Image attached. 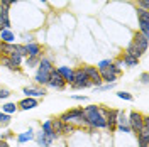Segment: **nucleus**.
<instances>
[{
  "label": "nucleus",
  "mask_w": 149,
  "mask_h": 147,
  "mask_svg": "<svg viewBox=\"0 0 149 147\" xmlns=\"http://www.w3.org/2000/svg\"><path fill=\"white\" fill-rule=\"evenodd\" d=\"M9 58L12 59V63H15L17 66H20V63H22V56L19 54L17 51H15V53H12V54H10Z\"/></svg>",
  "instance_id": "473e14b6"
},
{
  "label": "nucleus",
  "mask_w": 149,
  "mask_h": 147,
  "mask_svg": "<svg viewBox=\"0 0 149 147\" xmlns=\"http://www.w3.org/2000/svg\"><path fill=\"white\" fill-rule=\"evenodd\" d=\"M136 3H137V9L149 10V0H136Z\"/></svg>",
  "instance_id": "c9c22d12"
},
{
  "label": "nucleus",
  "mask_w": 149,
  "mask_h": 147,
  "mask_svg": "<svg viewBox=\"0 0 149 147\" xmlns=\"http://www.w3.org/2000/svg\"><path fill=\"white\" fill-rule=\"evenodd\" d=\"M19 108H17V105H15V103H5V105H3V107H2V112H3V113H7V115H12V113H15V112H17Z\"/></svg>",
  "instance_id": "a878e982"
},
{
  "label": "nucleus",
  "mask_w": 149,
  "mask_h": 147,
  "mask_svg": "<svg viewBox=\"0 0 149 147\" xmlns=\"http://www.w3.org/2000/svg\"><path fill=\"white\" fill-rule=\"evenodd\" d=\"M41 130H42V134L46 135L47 140H51V142H53V140H56V139H58L54 129H53V122H51V120H46V122L41 125Z\"/></svg>",
  "instance_id": "f8f14e48"
},
{
  "label": "nucleus",
  "mask_w": 149,
  "mask_h": 147,
  "mask_svg": "<svg viewBox=\"0 0 149 147\" xmlns=\"http://www.w3.org/2000/svg\"><path fill=\"white\" fill-rule=\"evenodd\" d=\"M70 86L74 88V90H83V88H90V86H92L90 78H88L83 71V66L73 69V83H71Z\"/></svg>",
  "instance_id": "7ed1b4c3"
},
{
  "label": "nucleus",
  "mask_w": 149,
  "mask_h": 147,
  "mask_svg": "<svg viewBox=\"0 0 149 147\" xmlns=\"http://www.w3.org/2000/svg\"><path fill=\"white\" fill-rule=\"evenodd\" d=\"M10 137H12V132H9V130L3 132V134H0V139H2V140H7V139H10Z\"/></svg>",
  "instance_id": "ea45409f"
},
{
  "label": "nucleus",
  "mask_w": 149,
  "mask_h": 147,
  "mask_svg": "<svg viewBox=\"0 0 149 147\" xmlns=\"http://www.w3.org/2000/svg\"><path fill=\"white\" fill-rule=\"evenodd\" d=\"M47 86H51V88H54V90H65L66 81L61 78V74L58 73V69H56V68L49 73V81H47Z\"/></svg>",
  "instance_id": "6e6552de"
},
{
  "label": "nucleus",
  "mask_w": 149,
  "mask_h": 147,
  "mask_svg": "<svg viewBox=\"0 0 149 147\" xmlns=\"http://www.w3.org/2000/svg\"><path fill=\"white\" fill-rule=\"evenodd\" d=\"M26 49H27V56H32V58H42V46L39 42H27L26 44Z\"/></svg>",
  "instance_id": "9b49d317"
},
{
  "label": "nucleus",
  "mask_w": 149,
  "mask_h": 147,
  "mask_svg": "<svg viewBox=\"0 0 149 147\" xmlns=\"http://www.w3.org/2000/svg\"><path fill=\"white\" fill-rule=\"evenodd\" d=\"M3 31V22H2V19H0V32Z\"/></svg>",
  "instance_id": "37998d69"
},
{
  "label": "nucleus",
  "mask_w": 149,
  "mask_h": 147,
  "mask_svg": "<svg viewBox=\"0 0 149 147\" xmlns=\"http://www.w3.org/2000/svg\"><path fill=\"white\" fill-rule=\"evenodd\" d=\"M39 61H41V58H32V56H27L26 58V66L27 68H36L39 64Z\"/></svg>",
  "instance_id": "cd10ccee"
},
{
  "label": "nucleus",
  "mask_w": 149,
  "mask_h": 147,
  "mask_svg": "<svg viewBox=\"0 0 149 147\" xmlns=\"http://www.w3.org/2000/svg\"><path fill=\"white\" fill-rule=\"evenodd\" d=\"M9 123H10V115L3 113V112H0V125H2V127H7Z\"/></svg>",
  "instance_id": "7c9ffc66"
},
{
  "label": "nucleus",
  "mask_w": 149,
  "mask_h": 147,
  "mask_svg": "<svg viewBox=\"0 0 149 147\" xmlns=\"http://www.w3.org/2000/svg\"><path fill=\"white\" fill-rule=\"evenodd\" d=\"M22 93L26 95V96H31V98H39V96H46V90L44 88H32V86H26L24 90H22Z\"/></svg>",
  "instance_id": "4468645a"
},
{
  "label": "nucleus",
  "mask_w": 149,
  "mask_h": 147,
  "mask_svg": "<svg viewBox=\"0 0 149 147\" xmlns=\"http://www.w3.org/2000/svg\"><path fill=\"white\" fill-rule=\"evenodd\" d=\"M120 73H122L120 68L113 66V63H112L107 69L100 71V76H102V81H105V83H115L117 81V78L120 76Z\"/></svg>",
  "instance_id": "39448f33"
},
{
  "label": "nucleus",
  "mask_w": 149,
  "mask_h": 147,
  "mask_svg": "<svg viewBox=\"0 0 149 147\" xmlns=\"http://www.w3.org/2000/svg\"><path fill=\"white\" fill-rule=\"evenodd\" d=\"M56 69H58V73L61 74V78L66 81V85L73 83V68H70V66H59Z\"/></svg>",
  "instance_id": "2eb2a0df"
},
{
  "label": "nucleus",
  "mask_w": 149,
  "mask_h": 147,
  "mask_svg": "<svg viewBox=\"0 0 149 147\" xmlns=\"http://www.w3.org/2000/svg\"><path fill=\"white\" fill-rule=\"evenodd\" d=\"M34 80H36V83L39 85V86H44V85H47V81H49V73H44V71L37 69Z\"/></svg>",
  "instance_id": "6ab92c4d"
},
{
  "label": "nucleus",
  "mask_w": 149,
  "mask_h": 147,
  "mask_svg": "<svg viewBox=\"0 0 149 147\" xmlns=\"http://www.w3.org/2000/svg\"><path fill=\"white\" fill-rule=\"evenodd\" d=\"M34 139L37 140V144H39L41 147H49L51 144H53L51 140H47V139H46V135L42 134V130H39L37 134H34Z\"/></svg>",
  "instance_id": "4be33fe9"
},
{
  "label": "nucleus",
  "mask_w": 149,
  "mask_h": 147,
  "mask_svg": "<svg viewBox=\"0 0 149 147\" xmlns=\"http://www.w3.org/2000/svg\"><path fill=\"white\" fill-rule=\"evenodd\" d=\"M83 71H85V74L90 78V81H92V86H100L102 85V76H100V71L95 68V66H83Z\"/></svg>",
  "instance_id": "1a4fd4ad"
},
{
  "label": "nucleus",
  "mask_w": 149,
  "mask_h": 147,
  "mask_svg": "<svg viewBox=\"0 0 149 147\" xmlns=\"http://www.w3.org/2000/svg\"><path fill=\"white\" fill-rule=\"evenodd\" d=\"M117 112L119 110H113V108H105L103 107V117H105V129H109L110 132L117 130Z\"/></svg>",
  "instance_id": "423d86ee"
},
{
  "label": "nucleus",
  "mask_w": 149,
  "mask_h": 147,
  "mask_svg": "<svg viewBox=\"0 0 149 147\" xmlns=\"http://www.w3.org/2000/svg\"><path fill=\"white\" fill-rule=\"evenodd\" d=\"M117 129L124 132V134H129L130 132V125H129V117L124 110L117 112Z\"/></svg>",
  "instance_id": "9d476101"
},
{
  "label": "nucleus",
  "mask_w": 149,
  "mask_h": 147,
  "mask_svg": "<svg viewBox=\"0 0 149 147\" xmlns=\"http://www.w3.org/2000/svg\"><path fill=\"white\" fill-rule=\"evenodd\" d=\"M125 56H132V58H136V59H141V56H142V54H141L139 51L132 46V42H130L129 46L125 47Z\"/></svg>",
  "instance_id": "393cba45"
},
{
  "label": "nucleus",
  "mask_w": 149,
  "mask_h": 147,
  "mask_svg": "<svg viewBox=\"0 0 149 147\" xmlns=\"http://www.w3.org/2000/svg\"><path fill=\"white\" fill-rule=\"evenodd\" d=\"M37 69H41V71H44V73H51L53 69H54V64H53V61L49 59V58H41V61H39V64H37Z\"/></svg>",
  "instance_id": "f3484780"
},
{
  "label": "nucleus",
  "mask_w": 149,
  "mask_h": 147,
  "mask_svg": "<svg viewBox=\"0 0 149 147\" xmlns=\"http://www.w3.org/2000/svg\"><path fill=\"white\" fill-rule=\"evenodd\" d=\"M39 2H42V3H46V0H39Z\"/></svg>",
  "instance_id": "c03bdc74"
},
{
  "label": "nucleus",
  "mask_w": 149,
  "mask_h": 147,
  "mask_svg": "<svg viewBox=\"0 0 149 147\" xmlns=\"http://www.w3.org/2000/svg\"><path fill=\"white\" fill-rule=\"evenodd\" d=\"M122 61H124V64L129 66V68H134V66L139 64V59H136V58H132V56H125V54L122 58Z\"/></svg>",
  "instance_id": "bb28decb"
},
{
  "label": "nucleus",
  "mask_w": 149,
  "mask_h": 147,
  "mask_svg": "<svg viewBox=\"0 0 149 147\" xmlns=\"http://www.w3.org/2000/svg\"><path fill=\"white\" fill-rule=\"evenodd\" d=\"M12 53H15V44L0 42V56H7V58H9Z\"/></svg>",
  "instance_id": "aec40b11"
},
{
  "label": "nucleus",
  "mask_w": 149,
  "mask_h": 147,
  "mask_svg": "<svg viewBox=\"0 0 149 147\" xmlns=\"http://www.w3.org/2000/svg\"><path fill=\"white\" fill-rule=\"evenodd\" d=\"M32 139H34V130L29 127V130H26V132H22V134L17 135V142L19 144H24V142H29Z\"/></svg>",
  "instance_id": "412c9836"
},
{
  "label": "nucleus",
  "mask_w": 149,
  "mask_h": 147,
  "mask_svg": "<svg viewBox=\"0 0 149 147\" xmlns=\"http://www.w3.org/2000/svg\"><path fill=\"white\" fill-rule=\"evenodd\" d=\"M15 51L22 58H27V49H26V44H15Z\"/></svg>",
  "instance_id": "2f4dec72"
},
{
  "label": "nucleus",
  "mask_w": 149,
  "mask_h": 147,
  "mask_svg": "<svg viewBox=\"0 0 149 147\" xmlns=\"http://www.w3.org/2000/svg\"><path fill=\"white\" fill-rule=\"evenodd\" d=\"M71 98H73V100H76V101H85V100H86V96H81V95H73Z\"/></svg>",
  "instance_id": "a19ab883"
},
{
  "label": "nucleus",
  "mask_w": 149,
  "mask_h": 147,
  "mask_svg": "<svg viewBox=\"0 0 149 147\" xmlns=\"http://www.w3.org/2000/svg\"><path fill=\"white\" fill-rule=\"evenodd\" d=\"M137 22H139V32L149 37V20H146V19H137Z\"/></svg>",
  "instance_id": "5701e85b"
},
{
  "label": "nucleus",
  "mask_w": 149,
  "mask_h": 147,
  "mask_svg": "<svg viewBox=\"0 0 149 147\" xmlns=\"http://www.w3.org/2000/svg\"><path fill=\"white\" fill-rule=\"evenodd\" d=\"M10 95V90H7V88H0V100H5V98H9Z\"/></svg>",
  "instance_id": "4c0bfd02"
},
{
  "label": "nucleus",
  "mask_w": 149,
  "mask_h": 147,
  "mask_svg": "<svg viewBox=\"0 0 149 147\" xmlns=\"http://www.w3.org/2000/svg\"><path fill=\"white\" fill-rule=\"evenodd\" d=\"M37 107V98H31V96H26L17 103L19 110H32Z\"/></svg>",
  "instance_id": "ddd939ff"
},
{
  "label": "nucleus",
  "mask_w": 149,
  "mask_h": 147,
  "mask_svg": "<svg viewBox=\"0 0 149 147\" xmlns=\"http://www.w3.org/2000/svg\"><path fill=\"white\" fill-rule=\"evenodd\" d=\"M127 117H129L130 132H134V134L137 135V134L141 132V129H142V119H144V115H142L141 112H137V110H132Z\"/></svg>",
  "instance_id": "20e7f679"
},
{
  "label": "nucleus",
  "mask_w": 149,
  "mask_h": 147,
  "mask_svg": "<svg viewBox=\"0 0 149 147\" xmlns=\"http://www.w3.org/2000/svg\"><path fill=\"white\" fill-rule=\"evenodd\" d=\"M0 64L5 66L9 71H14V73H20V66H17L15 63H12V59L7 58V56H0Z\"/></svg>",
  "instance_id": "dca6fc26"
},
{
  "label": "nucleus",
  "mask_w": 149,
  "mask_h": 147,
  "mask_svg": "<svg viewBox=\"0 0 149 147\" xmlns=\"http://www.w3.org/2000/svg\"><path fill=\"white\" fill-rule=\"evenodd\" d=\"M132 42V46L136 47L137 51H139L141 54H144L146 51H148V44H149V37L148 36H144V34H141L139 31L134 34V39L130 41Z\"/></svg>",
  "instance_id": "0eeeda50"
},
{
  "label": "nucleus",
  "mask_w": 149,
  "mask_h": 147,
  "mask_svg": "<svg viewBox=\"0 0 149 147\" xmlns=\"http://www.w3.org/2000/svg\"><path fill=\"white\" fill-rule=\"evenodd\" d=\"M137 144H139V147H149V137L137 134Z\"/></svg>",
  "instance_id": "c85d7f7f"
},
{
  "label": "nucleus",
  "mask_w": 149,
  "mask_h": 147,
  "mask_svg": "<svg viewBox=\"0 0 149 147\" xmlns=\"http://www.w3.org/2000/svg\"><path fill=\"white\" fill-rule=\"evenodd\" d=\"M117 96H119V98H122V100H125V101H132V100H134V96H132L130 93H127V92L117 93Z\"/></svg>",
  "instance_id": "f704fd0d"
},
{
  "label": "nucleus",
  "mask_w": 149,
  "mask_h": 147,
  "mask_svg": "<svg viewBox=\"0 0 149 147\" xmlns=\"http://www.w3.org/2000/svg\"><path fill=\"white\" fill-rule=\"evenodd\" d=\"M58 119L61 120L63 123H70L73 125L74 129H81V127H88L86 125V120L83 117V108H73V110H68L65 113H61Z\"/></svg>",
  "instance_id": "f03ea898"
},
{
  "label": "nucleus",
  "mask_w": 149,
  "mask_h": 147,
  "mask_svg": "<svg viewBox=\"0 0 149 147\" xmlns=\"http://www.w3.org/2000/svg\"><path fill=\"white\" fill-rule=\"evenodd\" d=\"M141 83H142V85H148V83H149V74L148 73L141 74Z\"/></svg>",
  "instance_id": "58836bf2"
},
{
  "label": "nucleus",
  "mask_w": 149,
  "mask_h": 147,
  "mask_svg": "<svg viewBox=\"0 0 149 147\" xmlns=\"http://www.w3.org/2000/svg\"><path fill=\"white\" fill-rule=\"evenodd\" d=\"M112 88H115V83H105V85H100V86H97V90H100V92H109Z\"/></svg>",
  "instance_id": "72a5a7b5"
},
{
  "label": "nucleus",
  "mask_w": 149,
  "mask_h": 147,
  "mask_svg": "<svg viewBox=\"0 0 149 147\" xmlns=\"http://www.w3.org/2000/svg\"><path fill=\"white\" fill-rule=\"evenodd\" d=\"M0 42H7V44H15V34L10 29H3L0 32Z\"/></svg>",
  "instance_id": "a211bd4d"
},
{
  "label": "nucleus",
  "mask_w": 149,
  "mask_h": 147,
  "mask_svg": "<svg viewBox=\"0 0 149 147\" xmlns=\"http://www.w3.org/2000/svg\"><path fill=\"white\" fill-rule=\"evenodd\" d=\"M51 122H53V129H54L56 135H58V137L63 135V127H65V123H63L59 119H54V120H51Z\"/></svg>",
  "instance_id": "b1692460"
},
{
  "label": "nucleus",
  "mask_w": 149,
  "mask_h": 147,
  "mask_svg": "<svg viewBox=\"0 0 149 147\" xmlns=\"http://www.w3.org/2000/svg\"><path fill=\"white\" fill-rule=\"evenodd\" d=\"M137 19H146V20H149V10L137 9Z\"/></svg>",
  "instance_id": "e433bc0d"
},
{
  "label": "nucleus",
  "mask_w": 149,
  "mask_h": 147,
  "mask_svg": "<svg viewBox=\"0 0 149 147\" xmlns=\"http://www.w3.org/2000/svg\"><path fill=\"white\" fill-rule=\"evenodd\" d=\"M0 147H10V146H9L7 140H2V139H0Z\"/></svg>",
  "instance_id": "79ce46f5"
},
{
  "label": "nucleus",
  "mask_w": 149,
  "mask_h": 147,
  "mask_svg": "<svg viewBox=\"0 0 149 147\" xmlns=\"http://www.w3.org/2000/svg\"><path fill=\"white\" fill-rule=\"evenodd\" d=\"M110 64H112V59H103V61H100V63L95 66V68H97L98 71H103V69H107Z\"/></svg>",
  "instance_id": "c756f323"
},
{
  "label": "nucleus",
  "mask_w": 149,
  "mask_h": 147,
  "mask_svg": "<svg viewBox=\"0 0 149 147\" xmlns=\"http://www.w3.org/2000/svg\"><path fill=\"white\" fill-rule=\"evenodd\" d=\"M83 117L86 125L90 129H105V117H103V107L98 105H88L83 108Z\"/></svg>",
  "instance_id": "f257e3e1"
}]
</instances>
